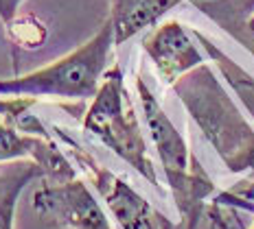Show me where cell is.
<instances>
[{"mask_svg":"<svg viewBox=\"0 0 254 229\" xmlns=\"http://www.w3.org/2000/svg\"><path fill=\"white\" fill-rule=\"evenodd\" d=\"M173 90L230 173L254 168V129L208 63L178 79Z\"/></svg>","mask_w":254,"mask_h":229,"instance_id":"1","label":"cell"},{"mask_svg":"<svg viewBox=\"0 0 254 229\" xmlns=\"http://www.w3.org/2000/svg\"><path fill=\"white\" fill-rule=\"evenodd\" d=\"M114 46V26L108 18L92 40L68 52L66 57L24 77L0 81V94L13 98H94L108 72Z\"/></svg>","mask_w":254,"mask_h":229,"instance_id":"2","label":"cell"},{"mask_svg":"<svg viewBox=\"0 0 254 229\" xmlns=\"http://www.w3.org/2000/svg\"><path fill=\"white\" fill-rule=\"evenodd\" d=\"M136 90H138L147 129H149V136L158 148L176 205L180 214L187 218V229H195L197 218L204 210V201L215 192V183L206 177L199 164L195 162V157L189 153L182 133L169 120V116L156 100L149 85L142 81V77L136 79Z\"/></svg>","mask_w":254,"mask_h":229,"instance_id":"3","label":"cell"},{"mask_svg":"<svg viewBox=\"0 0 254 229\" xmlns=\"http://www.w3.org/2000/svg\"><path fill=\"white\" fill-rule=\"evenodd\" d=\"M83 127L108 148L134 166L153 188H158L156 168L147 155V142L142 137L138 118L127 98L121 66H114L105 72L99 92L94 94L92 105L86 111Z\"/></svg>","mask_w":254,"mask_h":229,"instance_id":"4","label":"cell"},{"mask_svg":"<svg viewBox=\"0 0 254 229\" xmlns=\"http://www.w3.org/2000/svg\"><path fill=\"white\" fill-rule=\"evenodd\" d=\"M68 146L75 153L77 164L81 166L92 179V185L101 199L108 203L112 216L116 218L123 229H158L156 227V218H160L156 212L151 210V205L147 203L142 196L131 190L123 179H119L116 175H112L108 168L99 166L86 151H81V146H77L72 140H68Z\"/></svg>","mask_w":254,"mask_h":229,"instance_id":"5","label":"cell"},{"mask_svg":"<svg viewBox=\"0 0 254 229\" xmlns=\"http://www.w3.org/2000/svg\"><path fill=\"white\" fill-rule=\"evenodd\" d=\"M35 207L40 212H49L70 229H112L88 185L77 179L42 185L35 192Z\"/></svg>","mask_w":254,"mask_h":229,"instance_id":"6","label":"cell"},{"mask_svg":"<svg viewBox=\"0 0 254 229\" xmlns=\"http://www.w3.org/2000/svg\"><path fill=\"white\" fill-rule=\"evenodd\" d=\"M142 48L165 85H173L187 72L206 63L204 55L178 20L158 24L142 42Z\"/></svg>","mask_w":254,"mask_h":229,"instance_id":"7","label":"cell"},{"mask_svg":"<svg viewBox=\"0 0 254 229\" xmlns=\"http://www.w3.org/2000/svg\"><path fill=\"white\" fill-rule=\"evenodd\" d=\"M178 2L182 0H112V11L108 18L114 26L116 46L125 44L140 31L156 26Z\"/></svg>","mask_w":254,"mask_h":229,"instance_id":"8","label":"cell"},{"mask_svg":"<svg viewBox=\"0 0 254 229\" xmlns=\"http://www.w3.org/2000/svg\"><path fill=\"white\" fill-rule=\"evenodd\" d=\"M44 173L38 162L29 164H4L0 166V229H11V214L15 196L31 179Z\"/></svg>","mask_w":254,"mask_h":229,"instance_id":"9","label":"cell"},{"mask_svg":"<svg viewBox=\"0 0 254 229\" xmlns=\"http://www.w3.org/2000/svg\"><path fill=\"white\" fill-rule=\"evenodd\" d=\"M195 35H197V40L202 42V46L206 48V52L213 57V61L217 63V68H219L221 74L228 79V83L235 88V92L239 94V98L243 100V105H246L248 111H250L252 118H254V79L246 70H243V68L237 66L232 59H228V57L217 48L208 37H204L202 33H195Z\"/></svg>","mask_w":254,"mask_h":229,"instance_id":"10","label":"cell"},{"mask_svg":"<svg viewBox=\"0 0 254 229\" xmlns=\"http://www.w3.org/2000/svg\"><path fill=\"white\" fill-rule=\"evenodd\" d=\"M7 33L13 40L15 46L20 48H40L46 42V26L42 20H38L35 15H15L11 22L7 24Z\"/></svg>","mask_w":254,"mask_h":229,"instance_id":"11","label":"cell"},{"mask_svg":"<svg viewBox=\"0 0 254 229\" xmlns=\"http://www.w3.org/2000/svg\"><path fill=\"white\" fill-rule=\"evenodd\" d=\"M224 29H228L232 35L237 37V40L241 42L243 46H246L248 50L254 55V11L250 13H246L243 18L239 20H235V22H230V24H226Z\"/></svg>","mask_w":254,"mask_h":229,"instance_id":"12","label":"cell"},{"mask_svg":"<svg viewBox=\"0 0 254 229\" xmlns=\"http://www.w3.org/2000/svg\"><path fill=\"white\" fill-rule=\"evenodd\" d=\"M22 0H0V20L4 24H9L18 15V4Z\"/></svg>","mask_w":254,"mask_h":229,"instance_id":"13","label":"cell"},{"mask_svg":"<svg viewBox=\"0 0 254 229\" xmlns=\"http://www.w3.org/2000/svg\"><path fill=\"white\" fill-rule=\"evenodd\" d=\"M193 2H195V4H197V7H199V4H204V2H210V0H193Z\"/></svg>","mask_w":254,"mask_h":229,"instance_id":"14","label":"cell"},{"mask_svg":"<svg viewBox=\"0 0 254 229\" xmlns=\"http://www.w3.org/2000/svg\"><path fill=\"white\" fill-rule=\"evenodd\" d=\"M250 229H254V225H252V227H250Z\"/></svg>","mask_w":254,"mask_h":229,"instance_id":"15","label":"cell"}]
</instances>
